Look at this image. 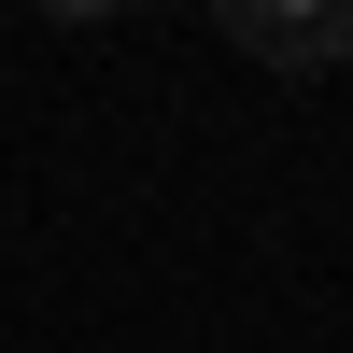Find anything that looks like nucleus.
I'll use <instances>...</instances> for the list:
<instances>
[{
    "label": "nucleus",
    "mask_w": 353,
    "mask_h": 353,
    "mask_svg": "<svg viewBox=\"0 0 353 353\" xmlns=\"http://www.w3.org/2000/svg\"><path fill=\"white\" fill-rule=\"evenodd\" d=\"M226 28H241V57H269V71H339V57H353V14H339V0H297V14H283V0H241Z\"/></svg>",
    "instance_id": "nucleus-1"
}]
</instances>
